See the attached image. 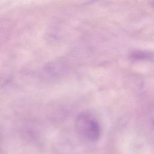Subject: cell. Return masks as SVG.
<instances>
[{
	"instance_id": "6da1fadb",
	"label": "cell",
	"mask_w": 154,
	"mask_h": 154,
	"mask_svg": "<svg viewBox=\"0 0 154 154\" xmlns=\"http://www.w3.org/2000/svg\"><path fill=\"white\" fill-rule=\"evenodd\" d=\"M75 126L78 134L88 141H96L100 137V126L94 116L89 112L84 111L78 114Z\"/></svg>"
}]
</instances>
